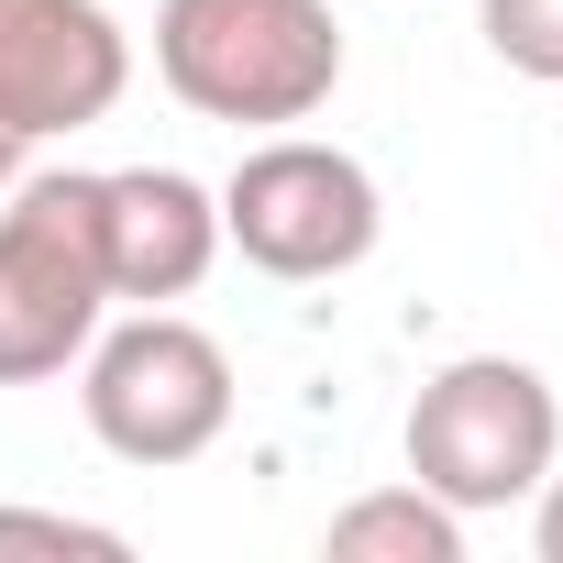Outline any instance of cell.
<instances>
[{
    "mask_svg": "<svg viewBox=\"0 0 563 563\" xmlns=\"http://www.w3.org/2000/svg\"><path fill=\"white\" fill-rule=\"evenodd\" d=\"M155 78L199 122H310L343 89V23L332 0H166Z\"/></svg>",
    "mask_w": 563,
    "mask_h": 563,
    "instance_id": "1",
    "label": "cell"
},
{
    "mask_svg": "<svg viewBox=\"0 0 563 563\" xmlns=\"http://www.w3.org/2000/svg\"><path fill=\"white\" fill-rule=\"evenodd\" d=\"M552 453H563V398L519 354H453L409 398V486H431L464 519L519 508L552 475Z\"/></svg>",
    "mask_w": 563,
    "mask_h": 563,
    "instance_id": "2",
    "label": "cell"
},
{
    "mask_svg": "<svg viewBox=\"0 0 563 563\" xmlns=\"http://www.w3.org/2000/svg\"><path fill=\"white\" fill-rule=\"evenodd\" d=\"M111 321L100 177H23L0 210V387H45Z\"/></svg>",
    "mask_w": 563,
    "mask_h": 563,
    "instance_id": "3",
    "label": "cell"
},
{
    "mask_svg": "<svg viewBox=\"0 0 563 563\" xmlns=\"http://www.w3.org/2000/svg\"><path fill=\"white\" fill-rule=\"evenodd\" d=\"M78 409L100 431V453L166 475V464H199L221 431H232V354L177 321V310H133L122 332H89L78 354Z\"/></svg>",
    "mask_w": 563,
    "mask_h": 563,
    "instance_id": "4",
    "label": "cell"
},
{
    "mask_svg": "<svg viewBox=\"0 0 563 563\" xmlns=\"http://www.w3.org/2000/svg\"><path fill=\"white\" fill-rule=\"evenodd\" d=\"M376 232H387V199H376L365 155H343V144L276 133V144H254L221 177V243L254 276H288V288H310V276H354L376 254Z\"/></svg>",
    "mask_w": 563,
    "mask_h": 563,
    "instance_id": "5",
    "label": "cell"
},
{
    "mask_svg": "<svg viewBox=\"0 0 563 563\" xmlns=\"http://www.w3.org/2000/svg\"><path fill=\"white\" fill-rule=\"evenodd\" d=\"M133 89V34L100 0H0V122L23 144L111 122Z\"/></svg>",
    "mask_w": 563,
    "mask_h": 563,
    "instance_id": "6",
    "label": "cell"
},
{
    "mask_svg": "<svg viewBox=\"0 0 563 563\" xmlns=\"http://www.w3.org/2000/svg\"><path fill=\"white\" fill-rule=\"evenodd\" d=\"M100 254H111V299L166 310L221 265V188L177 166H111L100 177Z\"/></svg>",
    "mask_w": 563,
    "mask_h": 563,
    "instance_id": "7",
    "label": "cell"
},
{
    "mask_svg": "<svg viewBox=\"0 0 563 563\" xmlns=\"http://www.w3.org/2000/svg\"><path fill=\"white\" fill-rule=\"evenodd\" d=\"M321 552L332 563H464V508H442L431 486H376V497L332 508Z\"/></svg>",
    "mask_w": 563,
    "mask_h": 563,
    "instance_id": "8",
    "label": "cell"
},
{
    "mask_svg": "<svg viewBox=\"0 0 563 563\" xmlns=\"http://www.w3.org/2000/svg\"><path fill=\"white\" fill-rule=\"evenodd\" d=\"M486 45H497V67L563 89V0H486Z\"/></svg>",
    "mask_w": 563,
    "mask_h": 563,
    "instance_id": "9",
    "label": "cell"
},
{
    "mask_svg": "<svg viewBox=\"0 0 563 563\" xmlns=\"http://www.w3.org/2000/svg\"><path fill=\"white\" fill-rule=\"evenodd\" d=\"M0 552H67V563H122L133 541L111 519H67V508H0Z\"/></svg>",
    "mask_w": 563,
    "mask_h": 563,
    "instance_id": "10",
    "label": "cell"
},
{
    "mask_svg": "<svg viewBox=\"0 0 563 563\" xmlns=\"http://www.w3.org/2000/svg\"><path fill=\"white\" fill-rule=\"evenodd\" d=\"M541 508H530V541H541V563H563V453H552V475L530 486Z\"/></svg>",
    "mask_w": 563,
    "mask_h": 563,
    "instance_id": "11",
    "label": "cell"
},
{
    "mask_svg": "<svg viewBox=\"0 0 563 563\" xmlns=\"http://www.w3.org/2000/svg\"><path fill=\"white\" fill-rule=\"evenodd\" d=\"M12 166H23V133H12V122H0V188H12Z\"/></svg>",
    "mask_w": 563,
    "mask_h": 563,
    "instance_id": "12",
    "label": "cell"
}]
</instances>
